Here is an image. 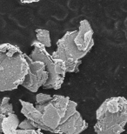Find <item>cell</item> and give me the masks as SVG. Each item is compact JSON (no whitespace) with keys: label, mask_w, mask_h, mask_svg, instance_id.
<instances>
[{"label":"cell","mask_w":127,"mask_h":134,"mask_svg":"<svg viewBox=\"0 0 127 134\" xmlns=\"http://www.w3.org/2000/svg\"><path fill=\"white\" fill-rule=\"evenodd\" d=\"M5 117V115L0 113V132H2V123H3V120H4Z\"/></svg>","instance_id":"2e32d148"},{"label":"cell","mask_w":127,"mask_h":134,"mask_svg":"<svg viewBox=\"0 0 127 134\" xmlns=\"http://www.w3.org/2000/svg\"><path fill=\"white\" fill-rule=\"evenodd\" d=\"M20 103L22 104V109H21L22 114L27 119L33 122L34 126L37 130H39L42 121V113L37 109L36 106H34L33 104L30 102L20 99Z\"/></svg>","instance_id":"ba28073f"},{"label":"cell","mask_w":127,"mask_h":134,"mask_svg":"<svg viewBox=\"0 0 127 134\" xmlns=\"http://www.w3.org/2000/svg\"><path fill=\"white\" fill-rule=\"evenodd\" d=\"M37 41L42 44L45 48L51 47V39L50 31L45 29H37L36 31Z\"/></svg>","instance_id":"30bf717a"},{"label":"cell","mask_w":127,"mask_h":134,"mask_svg":"<svg viewBox=\"0 0 127 134\" xmlns=\"http://www.w3.org/2000/svg\"><path fill=\"white\" fill-rule=\"evenodd\" d=\"M1 133H2V132H0V134H1Z\"/></svg>","instance_id":"e0dca14e"},{"label":"cell","mask_w":127,"mask_h":134,"mask_svg":"<svg viewBox=\"0 0 127 134\" xmlns=\"http://www.w3.org/2000/svg\"><path fill=\"white\" fill-rule=\"evenodd\" d=\"M16 134H44L41 130H23L18 129Z\"/></svg>","instance_id":"5bb4252c"},{"label":"cell","mask_w":127,"mask_h":134,"mask_svg":"<svg viewBox=\"0 0 127 134\" xmlns=\"http://www.w3.org/2000/svg\"><path fill=\"white\" fill-rule=\"evenodd\" d=\"M35 106L42 113L39 130L58 134L59 128L77 111L78 104L66 96L54 95L50 102Z\"/></svg>","instance_id":"277c9868"},{"label":"cell","mask_w":127,"mask_h":134,"mask_svg":"<svg viewBox=\"0 0 127 134\" xmlns=\"http://www.w3.org/2000/svg\"><path fill=\"white\" fill-rule=\"evenodd\" d=\"M40 0H20V2L22 3V4H33V3H37Z\"/></svg>","instance_id":"9a60e30c"},{"label":"cell","mask_w":127,"mask_h":134,"mask_svg":"<svg viewBox=\"0 0 127 134\" xmlns=\"http://www.w3.org/2000/svg\"><path fill=\"white\" fill-rule=\"evenodd\" d=\"M19 119L15 113L7 115L4 117L2 123V133L16 134L19 126Z\"/></svg>","instance_id":"9c48e42d"},{"label":"cell","mask_w":127,"mask_h":134,"mask_svg":"<svg viewBox=\"0 0 127 134\" xmlns=\"http://www.w3.org/2000/svg\"><path fill=\"white\" fill-rule=\"evenodd\" d=\"M10 98L4 97L3 98H0V113L5 115H10L14 113L13 110V105L10 103Z\"/></svg>","instance_id":"8fae6325"},{"label":"cell","mask_w":127,"mask_h":134,"mask_svg":"<svg viewBox=\"0 0 127 134\" xmlns=\"http://www.w3.org/2000/svg\"><path fill=\"white\" fill-rule=\"evenodd\" d=\"M18 129H23V130H37L35 128L33 122L31 121L29 119H25L23 120L22 122L19 124V126H18Z\"/></svg>","instance_id":"4fadbf2b"},{"label":"cell","mask_w":127,"mask_h":134,"mask_svg":"<svg viewBox=\"0 0 127 134\" xmlns=\"http://www.w3.org/2000/svg\"><path fill=\"white\" fill-rule=\"evenodd\" d=\"M29 69L22 86L31 92H37L41 86H44L47 82L49 75L45 68V65L41 61L32 60L27 56Z\"/></svg>","instance_id":"8992f818"},{"label":"cell","mask_w":127,"mask_h":134,"mask_svg":"<svg viewBox=\"0 0 127 134\" xmlns=\"http://www.w3.org/2000/svg\"><path fill=\"white\" fill-rule=\"evenodd\" d=\"M88 127V124L78 111L59 128L58 134H80Z\"/></svg>","instance_id":"52a82bcc"},{"label":"cell","mask_w":127,"mask_h":134,"mask_svg":"<svg viewBox=\"0 0 127 134\" xmlns=\"http://www.w3.org/2000/svg\"><path fill=\"white\" fill-rule=\"evenodd\" d=\"M52 98V96L45 93H38L36 96V104H45L50 102Z\"/></svg>","instance_id":"7c38bea8"},{"label":"cell","mask_w":127,"mask_h":134,"mask_svg":"<svg viewBox=\"0 0 127 134\" xmlns=\"http://www.w3.org/2000/svg\"><path fill=\"white\" fill-rule=\"evenodd\" d=\"M93 45V30L89 21L84 19L78 30L67 31L57 42V50L51 57L63 63L67 72H76Z\"/></svg>","instance_id":"6da1fadb"},{"label":"cell","mask_w":127,"mask_h":134,"mask_svg":"<svg viewBox=\"0 0 127 134\" xmlns=\"http://www.w3.org/2000/svg\"><path fill=\"white\" fill-rule=\"evenodd\" d=\"M32 46L34 49L29 57L32 60L41 61L44 63L49 75L47 82L43 87L45 89H60L67 72L64 65L60 61L54 59L50 53L47 52L46 48L39 42L34 41L32 43Z\"/></svg>","instance_id":"5b68a950"},{"label":"cell","mask_w":127,"mask_h":134,"mask_svg":"<svg viewBox=\"0 0 127 134\" xmlns=\"http://www.w3.org/2000/svg\"><path fill=\"white\" fill-rule=\"evenodd\" d=\"M28 69L27 55L17 45L0 44V92L13 91L22 85Z\"/></svg>","instance_id":"7a4b0ae2"},{"label":"cell","mask_w":127,"mask_h":134,"mask_svg":"<svg viewBox=\"0 0 127 134\" xmlns=\"http://www.w3.org/2000/svg\"><path fill=\"white\" fill-rule=\"evenodd\" d=\"M97 134H121L127 124V100L124 97L105 99L96 111Z\"/></svg>","instance_id":"3957f363"}]
</instances>
